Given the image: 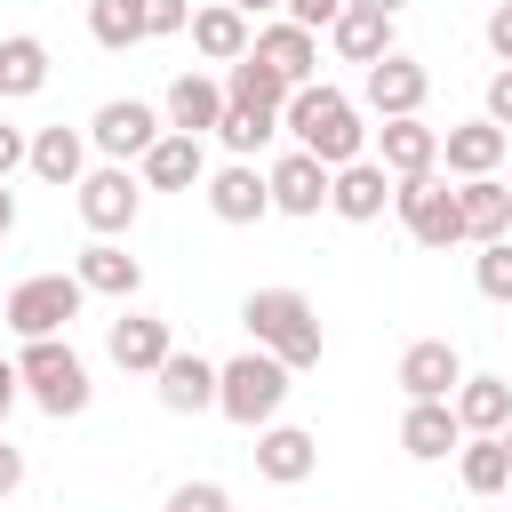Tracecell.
<instances>
[{
	"label": "cell",
	"instance_id": "obj_1",
	"mask_svg": "<svg viewBox=\"0 0 512 512\" xmlns=\"http://www.w3.org/2000/svg\"><path fill=\"white\" fill-rule=\"evenodd\" d=\"M280 128H288V136H296V152H312L320 168H352V160H368L360 104H352L344 88H328V80L296 88V96H288V112H280Z\"/></svg>",
	"mask_w": 512,
	"mask_h": 512
},
{
	"label": "cell",
	"instance_id": "obj_2",
	"mask_svg": "<svg viewBox=\"0 0 512 512\" xmlns=\"http://www.w3.org/2000/svg\"><path fill=\"white\" fill-rule=\"evenodd\" d=\"M240 320H248L256 352H272L280 368H320V312L304 288H256L240 304Z\"/></svg>",
	"mask_w": 512,
	"mask_h": 512
},
{
	"label": "cell",
	"instance_id": "obj_3",
	"mask_svg": "<svg viewBox=\"0 0 512 512\" xmlns=\"http://www.w3.org/2000/svg\"><path fill=\"white\" fill-rule=\"evenodd\" d=\"M288 392H296V368H280L272 352H240V360H224L216 368V416H232L240 432H264V424H280V408H288Z\"/></svg>",
	"mask_w": 512,
	"mask_h": 512
},
{
	"label": "cell",
	"instance_id": "obj_4",
	"mask_svg": "<svg viewBox=\"0 0 512 512\" xmlns=\"http://www.w3.org/2000/svg\"><path fill=\"white\" fill-rule=\"evenodd\" d=\"M16 376H24V392L40 400V416H80V408L96 400V384H88V360H80L64 336H40V344H24V352H16Z\"/></svg>",
	"mask_w": 512,
	"mask_h": 512
},
{
	"label": "cell",
	"instance_id": "obj_5",
	"mask_svg": "<svg viewBox=\"0 0 512 512\" xmlns=\"http://www.w3.org/2000/svg\"><path fill=\"white\" fill-rule=\"evenodd\" d=\"M80 304H88V288H80L72 272H32V280H16V288H8L0 320H8L24 344H40V336H64V328L80 320Z\"/></svg>",
	"mask_w": 512,
	"mask_h": 512
},
{
	"label": "cell",
	"instance_id": "obj_6",
	"mask_svg": "<svg viewBox=\"0 0 512 512\" xmlns=\"http://www.w3.org/2000/svg\"><path fill=\"white\" fill-rule=\"evenodd\" d=\"M392 208H400V224H408L416 248H456V240H464V208H456V192H448L440 176L392 184Z\"/></svg>",
	"mask_w": 512,
	"mask_h": 512
},
{
	"label": "cell",
	"instance_id": "obj_7",
	"mask_svg": "<svg viewBox=\"0 0 512 512\" xmlns=\"http://www.w3.org/2000/svg\"><path fill=\"white\" fill-rule=\"evenodd\" d=\"M424 96H432V72H424L408 48H392L384 64L360 72V104H368L376 120H424Z\"/></svg>",
	"mask_w": 512,
	"mask_h": 512
},
{
	"label": "cell",
	"instance_id": "obj_8",
	"mask_svg": "<svg viewBox=\"0 0 512 512\" xmlns=\"http://www.w3.org/2000/svg\"><path fill=\"white\" fill-rule=\"evenodd\" d=\"M136 208H144V176H128L120 160H104V168L80 176V224H88L96 240H120V232L136 224Z\"/></svg>",
	"mask_w": 512,
	"mask_h": 512
},
{
	"label": "cell",
	"instance_id": "obj_9",
	"mask_svg": "<svg viewBox=\"0 0 512 512\" xmlns=\"http://www.w3.org/2000/svg\"><path fill=\"white\" fill-rule=\"evenodd\" d=\"M168 136V120L152 112V104H136V96H112V104H96V120H88V144L104 152V160H144L152 144Z\"/></svg>",
	"mask_w": 512,
	"mask_h": 512
},
{
	"label": "cell",
	"instance_id": "obj_10",
	"mask_svg": "<svg viewBox=\"0 0 512 512\" xmlns=\"http://www.w3.org/2000/svg\"><path fill=\"white\" fill-rule=\"evenodd\" d=\"M208 216H216V224H264V216H272L264 168H256V160H224V168L208 176Z\"/></svg>",
	"mask_w": 512,
	"mask_h": 512
},
{
	"label": "cell",
	"instance_id": "obj_11",
	"mask_svg": "<svg viewBox=\"0 0 512 512\" xmlns=\"http://www.w3.org/2000/svg\"><path fill=\"white\" fill-rule=\"evenodd\" d=\"M400 392L408 400H456V384H464V352L448 344V336H424V344H408L400 352Z\"/></svg>",
	"mask_w": 512,
	"mask_h": 512
},
{
	"label": "cell",
	"instance_id": "obj_12",
	"mask_svg": "<svg viewBox=\"0 0 512 512\" xmlns=\"http://www.w3.org/2000/svg\"><path fill=\"white\" fill-rule=\"evenodd\" d=\"M256 64H272L288 88H312L320 80V32H304V24H256V48H248Z\"/></svg>",
	"mask_w": 512,
	"mask_h": 512
},
{
	"label": "cell",
	"instance_id": "obj_13",
	"mask_svg": "<svg viewBox=\"0 0 512 512\" xmlns=\"http://www.w3.org/2000/svg\"><path fill=\"white\" fill-rule=\"evenodd\" d=\"M376 168H384L392 184L440 176V128H424V120H384V128H376Z\"/></svg>",
	"mask_w": 512,
	"mask_h": 512
},
{
	"label": "cell",
	"instance_id": "obj_14",
	"mask_svg": "<svg viewBox=\"0 0 512 512\" xmlns=\"http://www.w3.org/2000/svg\"><path fill=\"white\" fill-rule=\"evenodd\" d=\"M104 352H112V368H128V376H160V360L176 352V336H168V320H152V312H120V320L104 328Z\"/></svg>",
	"mask_w": 512,
	"mask_h": 512
},
{
	"label": "cell",
	"instance_id": "obj_15",
	"mask_svg": "<svg viewBox=\"0 0 512 512\" xmlns=\"http://www.w3.org/2000/svg\"><path fill=\"white\" fill-rule=\"evenodd\" d=\"M224 80H208V72H176L168 80V104H160V120L176 128V136H216V120H224Z\"/></svg>",
	"mask_w": 512,
	"mask_h": 512
},
{
	"label": "cell",
	"instance_id": "obj_16",
	"mask_svg": "<svg viewBox=\"0 0 512 512\" xmlns=\"http://www.w3.org/2000/svg\"><path fill=\"white\" fill-rule=\"evenodd\" d=\"M504 152H512V136L480 112V120H464V128H440V160H448V176H496L504 168Z\"/></svg>",
	"mask_w": 512,
	"mask_h": 512
},
{
	"label": "cell",
	"instance_id": "obj_17",
	"mask_svg": "<svg viewBox=\"0 0 512 512\" xmlns=\"http://www.w3.org/2000/svg\"><path fill=\"white\" fill-rule=\"evenodd\" d=\"M328 176H336V168H320L312 152H280V160L264 168L280 216H320V208H328Z\"/></svg>",
	"mask_w": 512,
	"mask_h": 512
},
{
	"label": "cell",
	"instance_id": "obj_18",
	"mask_svg": "<svg viewBox=\"0 0 512 512\" xmlns=\"http://www.w3.org/2000/svg\"><path fill=\"white\" fill-rule=\"evenodd\" d=\"M312 464H320V440H312L304 424H264V432H256V472H264L272 488L312 480Z\"/></svg>",
	"mask_w": 512,
	"mask_h": 512
},
{
	"label": "cell",
	"instance_id": "obj_19",
	"mask_svg": "<svg viewBox=\"0 0 512 512\" xmlns=\"http://www.w3.org/2000/svg\"><path fill=\"white\" fill-rule=\"evenodd\" d=\"M136 176L152 184V192H192V184H208V152H200V136H160L144 160H136Z\"/></svg>",
	"mask_w": 512,
	"mask_h": 512
},
{
	"label": "cell",
	"instance_id": "obj_20",
	"mask_svg": "<svg viewBox=\"0 0 512 512\" xmlns=\"http://www.w3.org/2000/svg\"><path fill=\"white\" fill-rule=\"evenodd\" d=\"M328 208H336L344 224H376V216L392 208V176H384L376 160H352V168L328 176Z\"/></svg>",
	"mask_w": 512,
	"mask_h": 512
},
{
	"label": "cell",
	"instance_id": "obj_21",
	"mask_svg": "<svg viewBox=\"0 0 512 512\" xmlns=\"http://www.w3.org/2000/svg\"><path fill=\"white\" fill-rule=\"evenodd\" d=\"M152 384H160V408H168V416H200V408H216V360H200V352H168Z\"/></svg>",
	"mask_w": 512,
	"mask_h": 512
},
{
	"label": "cell",
	"instance_id": "obj_22",
	"mask_svg": "<svg viewBox=\"0 0 512 512\" xmlns=\"http://www.w3.org/2000/svg\"><path fill=\"white\" fill-rule=\"evenodd\" d=\"M400 448H408L416 464H440V456H456V448H464V424H456V408H448V400H408V416H400Z\"/></svg>",
	"mask_w": 512,
	"mask_h": 512
},
{
	"label": "cell",
	"instance_id": "obj_23",
	"mask_svg": "<svg viewBox=\"0 0 512 512\" xmlns=\"http://www.w3.org/2000/svg\"><path fill=\"white\" fill-rule=\"evenodd\" d=\"M72 280H80L88 296H120V304H128V296L144 288V264H136L120 240H88V248H80V264H72Z\"/></svg>",
	"mask_w": 512,
	"mask_h": 512
},
{
	"label": "cell",
	"instance_id": "obj_24",
	"mask_svg": "<svg viewBox=\"0 0 512 512\" xmlns=\"http://www.w3.org/2000/svg\"><path fill=\"white\" fill-rule=\"evenodd\" d=\"M456 208H464V240H472V248H488V240H512V184H496V176H472V184H456Z\"/></svg>",
	"mask_w": 512,
	"mask_h": 512
},
{
	"label": "cell",
	"instance_id": "obj_25",
	"mask_svg": "<svg viewBox=\"0 0 512 512\" xmlns=\"http://www.w3.org/2000/svg\"><path fill=\"white\" fill-rule=\"evenodd\" d=\"M192 48H200L208 64H240V56L256 48V32H248V16H240L232 0H208V8H192Z\"/></svg>",
	"mask_w": 512,
	"mask_h": 512
},
{
	"label": "cell",
	"instance_id": "obj_26",
	"mask_svg": "<svg viewBox=\"0 0 512 512\" xmlns=\"http://www.w3.org/2000/svg\"><path fill=\"white\" fill-rule=\"evenodd\" d=\"M24 168H32L40 184H64V192H80V176H88V128H40Z\"/></svg>",
	"mask_w": 512,
	"mask_h": 512
},
{
	"label": "cell",
	"instance_id": "obj_27",
	"mask_svg": "<svg viewBox=\"0 0 512 512\" xmlns=\"http://www.w3.org/2000/svg\"><path fill=\"white\" fill-rule=\"evenodd\" d=\"M328 48H336L344 64H360V72H368V64H384V56H392V16H384V8H344V16H336V32H328Z\"/></svg>",
	"mask_w": 512,
	"mask_h": 512
},
{
	"label": "cell",
	"instance_id": "obj_28",
	"mask_svg": "<svg viewBox=\"0 0 512 512\" xmlns=\"http://www.w3.org/2000/svg\"><path fill=\"white\" fill-rule=\"evenodd\" d=\"M448 408H456L464 432H504V424H512V384H504V376H464Z\"/></svg>",
	"mask_w": 512,
	"mask_h": 512
},
{
	"label": "cell",
	"instance_id": "obj_29",
	"mask_svg": "<svg viewBox=\"0 0 512 512\" xmlns=\"http://www.w3.org/2000/svg\"><path fill=\"white\" fill-rule=\"evenodd\" d=\"M456 472H464L472 496H504V488H512V448H504V432H472V440L456 448Z\"/></svg>",
	"mask_w": 512,
	"mask_h": 512
},
{
	"label": "cell",
	"instance_id": "obj_30",
	"mask_svg": "<svg viewBox=\"0 0 512 512\" xmlns=\"http://www.w3.org/2000/svg\"><path fill=\"white\" fill-rule=\"evenodd\" d=\"M48 88V48L32 32H8L0 40V96H40Z\"/></svg>",
	"mask_w": 512,
	"mask_h": 512
},
{
	"label": "cell",
	"instance_id": "obj_31",
	"mask_svg": "<svg viewBox=\"0 0 512 512\" xmlns=\"http://www.w3.org/2000/svg\"><path fill=\"white\" fill-rule=\"evenodd\" d=\"M224 96H232V104H256V112H288V96H296V88H288V80H280L272 64L240 56V64L224 72Z\"/></svg>",
	"mask_w": 512,
	"mask_h": 512
},
{
	"label": "cell",
	"instance_id": "obj_32",
	"mask_svg": "<svg viewBox=\"0 0 512 512\" xmlns=\"http://www.w3.org/2000/svg\"><path fill=\"white\" fill-rule=\"evenodd\" d=\"M272 136H280V112H256V104H224V120H216V144L232 160H256Z\"/></svg>",
	"mask_w": 512,
	"mask_h": 512
},
{
	"label": "cell",
	"instance_id": "obj_33",
	"mask_svg": "<svg viewBox=\"0 0 512 512\" xmlns=\"http://www.w3.org/2000/svg\"><path fill=\"white\" fill-rule=\"evenodd\" d=\"M88 40L96 48H136L144 40V16H136V0H88Z\"/></svg>",
	"mask_w": 512,
	"mask_h": 512
},
{
	"label": "cell",
	"instance_id": "obj_34",
	"mask_svg": "<svg viewBox=\"0 0 512 512\" xmlns=\"http://www.w3.org/2000/svg\"><path fill=\"white\" fill-rule=\"evenodd\" d=\"M472 288H480L488 304H512V240H488V248L472 256Z\"/></svg>",
	"mask_w": 512,
	"mask_h": 512
},
{
	"label": "cell",
	"instance_id": "obj_35",
	"mask_svg": "<svg viewBox=\"0 0 512 512\" xmlns=\"http://www.w3.org/2000/svg\"><path fill=\"white\" fill-rule=\"evenodd\" d=\"M144 16V40H168V32H192V0H136Z\"/></svg>",
	"mask_w": 512,
	"mask_h": 512
},
{
	"label": "cell",
	"instance_id": "obj_36",
	"mask_svg": "<svg viewBox=\"0 0 512 512\" xmlns=\"http://www.w3.org/2000/svg\"><path fill=\"white\" fill-rule=\"evenodd\" d=\"M168 512H232V496L216 480H184V488H168Z\"/></svg>",
	"mask_w": 512,
	"mask_h": 512
},
{
	"label": "cell",
	"instance_id": "obj_37",
	"mask_svg": "<svg viewBox=\"0 0 512 512\" xmlns=\"http://www.w3.org/2000/svg\"><path fill=\"white\" fill-rule=\"evenodd\" d=\"M288 8V24H304V32H336V16H344V0H280Z\"/></svg>",
	"mask_w": 512,
	"mask_h": 512
},
{
	"label": "cell",
	"instance_id": "obj_38",
	"mask_svg": "<svg viewBox=\"0 0 512 512\" xmlns=\"http://www.w3.org/2000/svg\"><path fill=\"white\" fill-rule=\"evenodd\" d=\"M24 160H32V136H24L16 120H0V184H8V176H16Z\"/></svg>",
	"mask_w": 512,
	"mask_h": 512
},
{
	"label": "cell",
	"instance_id": "obj_39",
	"mask_svg": "<svg viewBox=\"0 0 512 512\" xmlns=\"http://www.w3.org/2000/svg\"><path fill=\"white\" fill-rule=\"evenodd\" d=\"M488 120H496V128L512 136V64H504V72L488 80Z\"/></svg>",
	"mask_w": 512,
	"mask_h": 512
},
{
	"label": "cell",
	"instance_id": "obj_40",
	"mask_svg": "<svg viewBox=\"0 0 512 512\" xmlns=\"http://www.w3.org/2000/svg\"><path fill=\"white\" fill-rule=\"evenodd\" d=\"M488 48L512 64V0H496V8H488Z\"/></svg>",
	"mask_w": 512,
	"mask_h": 512
},
{
	"label": "cell",
	"instance_id": "obj_41",
	"mask_svg": "<svg viewBox=\"0 0 512 512\" xmlns=\"http://www.w3.org/2000/svg\"><path fill=\"white\" fill-rule=\"evenodd\" d=\"M24 488V448H8V432H0V496H16Z\"/></svg>",
	"mask_w": 512,
	"mask_h": 512
},
{
	"label": "cell",
	"instance_id": "obj_42",
	"mask_svg": "<svg viewBox=\"0 0 512 512\" xmlns=\"http://www.w3.org/2000/svg\"><path fill=\"white\" fill-rule=\"evenodd\" d=\"M16 392H24V376H16V360H0V424H8V408H16Z\"/></svg>",
	"mask_w": 512,
	"mask_h": 512
},
{
	"label": "cell",
	"instance_id": "obj_43",
	"mask_svg": "<svg viewBox=\"0 0 512 512\" xmlns=\"http://www.w3.org/2000/svg\"><path fill=\"white\" fill-rule=\"evenodd\" d=\"M344 8H384V16H400L408 0H344Z\"/></svg>",
	"mask_w": 512,
	"mask_h": 512
},
{
	"label": "cell",
	"instance_id": "obj_44",
	"mask_svg": "<svg viewBox=\"0 0 512 512\" xmlns=\"http://www.w3.org/2000/svg\"><path fill=\"white\" fill-rule=\"evenodd\" d=\"M8 224H16V192L0 184V232H8Z\"/></svg>",
	"mask_w": 512,
	"mask_h": 512
},
{
	"label": "cell",
	"instance_id": "obj_45",
	"mask_svg": "<svg viewBox=\"0 0 512 512\" xmlns=\"http://www.w3.org/2000/svg\"><path fill=\"white\" fill-rule=\"evenodd\" d=\"M232 8H240V16H264V8H280V0H232Z\"/></svg>",
	"mask_w": 512,
	"mask_h": 512
},
{
	"label": "cell",
	"instance_id": "obj_46",
	"mask_svg": "<svg viewBox=\"0 0 512 512\" xmlns=\"http://www.w3.org/2000/svg\"><path fill=\"white\" fill-rule=\"evenodd\" d=\"M504 448H512V424H504Z\"/></svg>",
	"mask_w": 512,
	"mask_h": 512
},
{
	"label": "cell",
	"instance_id": "obj_47",
	"mask_svg": "<svg viewBox=\"0 0 512 512\" xmlns=\"http://www.w3.org/2000/svg\"><path fill=\"white\" fill-rule=\"evenodd\" d=\"M488 8H496V0H488Z\"/></svg>",
	"mask_w": 512,
	"mask_h": 512
},
{
	"label": "cell",
	"instance_id": "obj_48",
	"mask_svg": "<svg viewBox=\"0 0 512 512\" xmlns=\"http://www.w3.org/2000/svg\"><path fill=\"white\" fill-rule=\"evenodd\" d=\"M0 304H8V296H0Z\"/></svg>",
	"mask_w": 512,
	"mask_h": 512
}]
</instances>
